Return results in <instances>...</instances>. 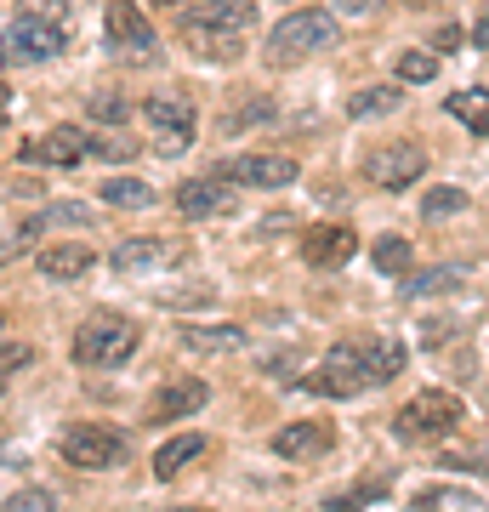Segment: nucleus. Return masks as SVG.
<instances>
[{
	"label": "nucleus",
	"instance_id": "obj_7",
	"mask_svg": "<svg viewBox=\"0 0 489 512\" xmlns=\"http://www.w3.org/2000/svg\"><path fill=\"white\" fill-rule=\"evenodd\" d=\"M143 120H148V143L154 154H188L194 143V109L182 103V97H148L143 103Z\"/></svg>",
	"mask_w": 489,
	"mask_h": 512
},
{
	"label": "nucleus",
	"instance_id": "obj_12",
	"mask_svg": "<svg viewBox=\"0 0 489 512\" xmlns=\"http://www.w3.org/2000/svg\"><path fill=\"white\" fill-rule=\"evenodd\" d=\"M421 171H427V148L421 143H381L370 154V177L381 188H410L421 183Z\"/></svg>",
	"mask_w": 489,
	"mask_h": 512
},
{
	"label": "nucleus",
	"instance_id": "obj_10",
	"mask_svg": "<svg viewBox=\"0 0 489 512\" xmlns=\"http://www.w3.org/2000/svg\"><path fill=\"white\" fill-rule=\"evenodd\" d=\"M217 177H228L239 188H290L296 183V160H285V154H239V160L217 165Z\"/></svg>",
	"mask_w": 489,
	"mask_h": 512
},
{
	"label": "nucleus",
	"instance_id": "obj_24",
	"mask_svg": "<svg viewBox=\"0 0 489 512\" xmlns=\"http://www.w3.org/2000/svg\"><path fill=\"white\" fill-rule=\"evenodd\" d=\"M444 109H450V114H455V120H461L467 131L489 137V92H484V86H472V92H455L450 103H444Z\"/></svg>",
	"mask_w": 489,
	"mask_h": 512
},
{
	"label": "nucleus",
	"instance_id": "obj_29",
	"mask_svg": "<svg viewBox=\"0 0 489 512\" xmlns=\"http://www.w3.org/2000/svg\"><path fill=\"white\" fill-rule=\"evenodd\" d=\"M433 74H438V57L433 52H404L399 57V80H404V86H427Z\"/></svg>",
	"mask_w": 489,
	"mask_h": 512
},
{
	"label": "nucleus",
	"instance_id": "obj_28",
	"mask_svg": "<svg viewBox=\"0 0 489 512\" xmlns=\"http://www.w3.org/2000/svg\"><path fill=\"white\" fill-rule=\"evenodd\" d=\"M455 211H467V194H461V188H427V200H421V217L444 222V217H455Z\"/></svg>",
	"mask_w": 489,
	"mask_h": 512
},
{
	"label": "nucleus",
	"instance_id": "obj_19",
	"mask_svg": "<svg viewBox=\"0 0 489 512\" xmlns=\"http://www.w3.org/2000/svg\"><path fill=\"white\" fill-rule=\"evenodd\" d=\"M171 256H177L171 239H126L109 262L114 268H126V274H137V268H160V262H171Z\"/></svg>",
	"mask_w": 489,
	"mask_h": 512
},
{
	"label": "nucleus",
	"instance_id": "obj_9",
	"mask_svg": "<svg viewBox=\"0 0 489 512\" xmlns=\"http://www.w3.org/2000/svg\"><path fill=\"white\" fill-rule=\"evenodd\" d=\"M177 211L188 222H200V217H234L239 211V183H228V177H194V183H182L177 188Z\"/></svg>",
	"mask_w": 489,
	"mask_h": 512
},
{
	"label": "nucleus",
	"instance_id": "obj_36",
	"mask_svg": "<svg viewBox=\"0 0 489 512\" xmlns=\"http://www.w3.org/2000/svg\"><path fill=\"white\" fill-rule=\"evenodd\" d=\"M273 114V103H251V109H234L228 120H222V131H239V126H262Z\"/></svg>",
	"mask_w": 489,
	"mask_h": 512
},
{
	"label": "nucleus",
	"instance_id": "obj_22",
	"mask_svg": "<svg viewBox=\"0 0 489 512\" xmlns=\"http://www.w3.org/2000/svg\"><path fill=\"white\" fill-rule=\"evenodd\" d=\"M399 103V86H364V92L347 97V120H381V114H399Z\"/></svg>",
	"mask_w": 489,
	"mask_h": 512
},
{
	"label": "nucleus",
	"instance_id": "obj_16",
	"mask_svg": "<svg viewBox=\"0 0 489 512\" xmlns=\"http://www.w3.org/2000/svg\"><path fill=\"white\" fill-rule=\"evenodd\" d=\"M472 279L467 262H444V268H427V274L404 279V302H433V296H455Z\"/></svg>",
	"mask_w": 489,
	"mask_h": 512
},
{
	"label": "nucleus",
	"instance_id": "obj_25",
	"mask_svg": "<svg viewBox=\"0 0 489 512\" xmlns=\"http://www.w3.org/2000/svg\"><path fill=\"white\" fill-rule=\"evenodd\" d=\"M370 262H376V274L410 279V239H404V234H381L376 251H370Z\"/></svg>",
	"mask_w": 489,
	"mask_h": 512
},
{
	"label": "nucleus",
	"instance_id": "obj_1",
	"mask_svg": "<svg viewBox=\"0 0 489 512\" xmlns=\"http://www.w3.org/2000/svg\"><path fill=\"white\" fill-rule=\"evenodd\" d=\"M330 40H336V12H325V6H302V12H290L285 23H273L268 29L262 57H268L273 69H290V63H308L313 52H325Z\"/></svg>",
	"mask_w": 489,
	"mask_h": 512
},
{
	"label": "nucleus",
	"instance_id": "obj_4",
	"mask_svg": "<svg viewBox=\"0 0 489 512\" xmlns=\"http://www.w3.org/2000/svg\"><path fill=\"white\" fill-rule=\"evenodd\" d=\"M461 416H467V410H461V399H455V393L427 387V393H416V399L393 416V439H404V444L444 439V433H455V427H461Z\"/></svg>",
	"mask_w": 489,
	"mask_h": 512
},
{
	"label": "nucleus",
	"instance_id": "obj_32",
	"mask_svg": "<svg viewBox=\"0 0 489 512\" xmlns=\"http://www.w3.org/2000/svg\"><path fill=\"white\" fill-rule=\"evenodd\" d=\"M376 495H387V484H381V478H364L359 490H347V495H330V512H359L364 501H376Z\"/></svg>",
	"mask_w": 489,
	"mask_h": 512
},
{
	"label": "nucleus",
	"instance_id": "obj_30",
	"mask_svg": "<svg viewBox=\"0 0 489 512\" xmlns=\"http://www.w3.org/2000/svg\"><path fill=\"white\" fill-rule=\"evenodd\" d=\"M74 12V0H18V18L29 23H63Z\"/></svg>",
	"mask_w": 489,
	"mask_h": 512
},
{
	"label": "nucleus",
	"instance_id": "obj_21",
	"mask_svg": "<svg viewBox=\"0 0 489 512\" xmlns=\"http://www.w3.org/2000/svg\"><path fill=\"white\" fill-rule=\"evenodd\" d=\"M182 348H194V353H234V348H245V330H239V325H182Z\"/></svg>",
	"mask_w": 489,
	"mask_h": 512
},
{
	"label": "nucleus",
	"instance_id": "obj_31",
	"mask_svg": "<svg viewBox=\"0 0 489 512\" xmlns=\"http://www.w3.org/2000/svg\"><path fill=\"white\" fill-rule=\"evenodd\" d=\"M444 467L450 473H489V444H472V450H444Z\"/></svg>",
	"mask_w": 489,
	"mask_h": 512
},
{
	"label": "nucleus",
	"instance_id": "obj_13",
	"mask_svg": "<svg viewBox=\"0 0 489 512\" xmlns=\"http://www.w3.org/2000/svg\"><path fill=\"white\" fill-rule=\"evenodd\" d=\"M273 450L285 461H319L336 450V427L330 421H290V427L273 433Z\"/></svg>",
	"mask_w": 489,
	"mask_h": 512
},
{
	"label": "nucleus",
	"instance_id": "obj_11",
	"mask_svg": "<svg viewBox=\"0 0 489 512\" xmlns=\"http://www.w3.org/2000/svg\"><path fill=\"white\" fill-rule=\"evenodd\" d=\"M353 251H359L353 222H313L308 234H302V262L308 268H342Z\"/></svg>",
	"mask_w": 489,
	"mask_h": 512
},
{
	"label": "nucleus",
	"instance_id": "obj_6",
	"mask_svg": "<svg viewBox=\"0 0 489 512\" xmlns=\"http://www.w3.org/2000/svg\"><path fill=\"white\" fill-rule=\"evenodd\" d=\"M103 46L114 57H126V63L154 57V23L143 18L137 0H109V12H103Z\"/></svg>",
	"mask_w": 489,
	"mask_h": 512
},
{
	"label": "nucleus",
	"instance_id": "obj_37",
	"mask_svg": "<svg viewBox=\"0 0 489 512\" xmlns=\"http://www.w3.org/2000/svg\"><path fill=\"white\" fill-rule=\"evenodd\" d=\"M455 501H461V490H433V495H421L416 501V512H438V507H455ZM461 507H467V501H461ZM478 512V507H472Z\"/></svg>",
	"mask_w": 489,
	"mask_h": 512
},
{
	"label": "nucleus",
	"instance_id": "obj_26",
	"mask_svg": "<svg viewBox=\"0 0 489 512\" xmlns=\"http://www.w3.org/2000/svg\"><path fill=\"white\" fill-rule=\"evenodd\" d=\"M404 365H410V353H404L399 342H370V348H364V370H370V382H393Z\"/></svg>",
	"mask_w": 489,
	"mask_h": 512
},
{
	"label": "nucleus",
	"instance_id": "obj_34",
	"mask_svg": "<svg viewBox=\"0 0 489 512\" xmlns=\"http://www.w3.org/2000/svg\"><path fill=\"white\" fill-rule=\"evenodd\" d=\"M91 154H103V160H131V154H137V143H131L126 131H103V137L91 143Z\"/></svg>",
	"mask_w": 489,
	"mask_h": 512
},
{
	"label": "nucleus",
	"instance_id": "obj_23",
	"mask_svg": "<svg viewBox=\"0 0 489 512\" xmlns=\"http://www.w3.org/2000/svg\"><path fill=\"white\" fill-rule=\"evenodd\" d=\"M103 205H109V211H148V205H154V188L137 183V177H109V183H103Z\"/></svg>",
	"mask_w": 489,
	"mask_h": 512
},
{
	"label": "nucleus",
	"instance_id": "obj_5",
	"mask_svg": "<svg viewBox=\"0 0 489 512\" xmlns=\"http://www.w3.org/2000/svg\"><path fill=\"white\" fill-rule=\"evenodd\" d=\"M370 370H364V348H330V359L308 376H296V393H319V399H359L370 393Z\"/></svg>",
	"mask_w": 489,
	"mask_h": 512
},
{
	"label": "nucleus",
	"instance_id": "obj_8",
	"mask_svg": "<svg viewBox=\"0 0 489 512\" xmlns=\"http://www.w3.org/2000/svg\"><path fill=\"white\" fill-rule=\"evenodd\" d=\"M69 46V29L63 23H29L18 18L6 35H0V63H46Z\"/></svg>",
	"mask_w": 489,
	"mask_h": 512
},
{
	"label": "nucleus",
	"instance_id": "obj_17",
	"mask_svg": "<svg viewBox=\"0 0 489 512\" xmlns=\"http://www.w3.org/2000/svg\"><path fill=\"white\" fill-rule=\"evenodd\" d=\"M35 268L46 279H63V285H74V279H86L91 268H97V251H86V245H46V251L35 256Z\"/></svg>",
	"mask_w": 489,
	"mask_h": 512
},
{
	"label": "nucleus",
	"instance_id": "obj_40",
	"mask_svg": "<svg viewBox=\"0 0 489 512\" xmlns=\"http://www.w3.org/2000/svg\"><path fill=\"white\" fill-rule=\"evenodd\" d=\"M433 46H438V52H455V46H461V29H438Z\"/></svg>",
	"mask_w": 489,
	"mask_h": 512
},
{
	"label": "nucleus",
	"instance_id": "obj_38",
	"mask_svg": "<svg viewBox=\"0 0 489 512\" xmlns=\"http://www.w3.org/2000/svg\"><path fill=\"white\" fill-rule=\"evenodd\" d=\"M381 0H336V18H364V12H376Z\"/></svg>",
	"mask_w": 489,
	"mask_h": 512
},
{
	"label": "nucleus",
	"instance_id": "obj_18",
	"mask_svg": "<svg viewBox=\"0 0 489 512\" xmlns=\"http://www.w3.org/2000/svg\"><path fill=\"white\" fill-rule=\"evenodd\" d=\"M205 399H211V387H205V382H171L165 393H154V404H148V421L194 416V410H205Z\"/></svg>",
	"mask_w": 489,
	"mask_h": 512
},
{
	"label": "nucleus",
	"instance_id": "obj_3",
	"mask_svg": "<svg viewBox=\"0 0 489 512\" xmlns=\"http://www.w3.org/2000/svg\"><path fill=\"white\" fill-rule=\"evenodd\" d=\"M57 456L69 467H86V473H109V467H120L131 456V439L120 427H109V421H69L57 433Z\"/></svg>",
	"mask_w": 489,
	"mask_h": 512
},
{
	"label": "nucleus",
	"instance_id": "obj_39",
	"mask_svg": "<svg viewBox=\"0 0 489 512\" xmlns=\"http://www.w3.org/2000/svg\"><path fill=\"white\" fill-rule=\"evenodd\" d=\"M472 46H489V0H484V12H478V23H472Z\"/></svg>",
	"mask_w": 489,
	"mask_h": 512
},
{
	"label": "nucleus",
	"instance_id": "obj_14",
	"mask_svg": "<svg viewBox=\"0 0 489 512\" xmlns=\"http://www.w3.org/2000/svg\"><path fill=\"white\" fill-rule=\"evenodd\" d=\"M86 154H91V137L74 126H57V131H46V137L18 148V160H29V165H80Z\"/></svg>",
	"mask_w": 489,
	"mask_h": 512
},
{
	"label": "nucleus",
	"instance_id": "obj_2",
	"mask_svg": "<svg viewBox=\"0 0 489 512\" xmlns=\"http://www.w3.org/2000/svg\"><path fill=\"white\" fill-rule=\"evenodd\" d=\"M137 325H131L126 313H91L86 325L74 330V365H86V370H120L137 353Z\"/></svg>",
	"mask_w": 489,
	"mask_h": 512
},
{
	"label": "nucleus",
	"instance_id": "obj_20",
	"mask_svg": "<svg viewBox=\"0 0 489 512\" xmlns=\"http://www.w3.org/2000/svg\"><path fill=\"white\" fill-rule=\"evenodd\" d=\"M205 456V439L200 433H177V439H165L160 450H154V478H177L188 461Z\"/></svg>",
	"mask_w": 489,
	"mask_h": 512
},
{
	"label": "nucleus",
	"instance_id": "obj_33",
	"mask_svg": "<svg viewBox=\"0 0 489 512\" xmlns=\"http://www.w3.org/2000/svg\"><path fill=\"white\" fill-rule=\"evenodd\" d=\"M40 222H63V228H91V222H97V211H86L80 200H63V205H52V211H46Z\"/></svg>",
	"mask_w": 489,
	"mask_h": 512
},
{
	"label": "nucleus",
	"instance_id": "obj_27",
	"mask_svg": "<svg viewBox=\"0 0 489 512\" xmlns=\"http://www.w3.org/2000/svg\"><path fill=\"white\" fill-rule=\"evenodd\" d=\"M245 46V35H217V29H188V52L200 57H234Z\"/></svg>",
	"mask_w": 489,
	"mask_h": 512
},
{
	"label": "nucleus",
	"instance_id": "obj_15",
	"mask_svg": "<svg viewBox=\"0 0 489 512\" xmlns=\"http://www.w3.org/2000/svg\"><path fill=\"white\" fill-rule=\"evenodd\" d=\"M182 29H217V35H245L256 29V0H200Z\"/></svg>",
	"mask_w": 489,
	"mask_h": 512
},
{
	"label": "nucleus",
	"instance_id": "obj_35",
	"mask_svg": "<svg viewBox=\"0 0 489 512\" xmlns=\"http://www.w3.org/2000/svg\"><path fill=\"white\" fill-rule=\"evenodd\" d=\"M6 512H57V495L52 490H18L6 501Z\"/></svg>",
	"mask_w": 489,
	"mask_h": 512
},
{
	"label": "nucleus",
	"instance_id": "obj_41",
	"mask_svg": "<svg viewBox=\"0 0 489 512\" xmlns=\"http://www.w3.org/2000/svg\"><path fill=\"white\" fill-rule=\"evenodd\" d=\"M0 109H6V86H0Z\"/></svg>",
	"mask_w": 489,
	"mask_h": 512
}]
</instances>
